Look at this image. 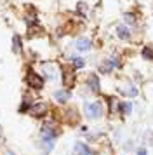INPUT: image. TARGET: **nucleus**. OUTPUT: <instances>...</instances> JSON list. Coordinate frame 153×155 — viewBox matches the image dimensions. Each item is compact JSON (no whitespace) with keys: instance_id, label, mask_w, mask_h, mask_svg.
<instances>
[{"instance_id":"nucleus-1","label":"nucleus","mask_w":153,"mask_h":155,"mask_svg":"<svg viewBox=\"0 0 153 155\" xmlns=\"http://www.w3.org/2000/svg\"><path fill=\"white\" fill-rule=\"evenodd\" d=\"M83 110H85V115L89 119H99L103 115V106H101V103H97V101H94V103H85Z\"/></svg>"},{"instance_id":"nucleus-2","label":"nucleus","mask_w":153,"mask_h":155,"mask_svg":"<svg viewBox=\"0 0 153 155\" xmlns=\"http://www.w3.org/2000/svg\"><path fill=\"white\" fill-rule=\"evenodd\" d=\"M26 82L30 87H35V89H40L44 85V78L37 73V71H28L26 73Z\"/></svg>"},{"instance_id":"nucleus-3","label":"nucleus","mask_w":153,"mask_h":155,"mask_svg":"<svg viewBox=\"0 0 153 155\" xmlns=\"http://www.w3.org/2000/svg\"><path fill=\"white\" fill-rule=\"evenodd\" d=\"M30 113L33 117H44L47 113V105L45 103H33V105L30 106Z\"/></svg>"},{"instance_id":"nucleus-4","label":"nucleus","mask_w":153,"mask_h":155,"mask_svg":"<svg viewBox=\"0 0 153 155\" xmlns=\"http://www.w3.org/2000/svg\"><path fill=\"white\" fill-rule=\"evenodd\" d=\"M75 152H76V155H94L92 153V150H90L85 143H75Z\"/></svg>"},{"instance_id":"nucleus-5","label":"nucleus","mask_w":153,"mask_h":155,"mask_svg":"<svg viewBox=\"0 0 153 155\" xmlns=\"http://www.w3.org/2000/svg\"><path fill=\"white\" fill-rule=\"evenodd\" d=\"M117 35L122 38V40H129L131 38V30L127 28L125 25H120V26H117Z\"/></svg>"},{"instance_id":"nucleus-6","label":"nucleus","mask_w":153,"mask_h":155,"mask_svg":"<svg viewBox=\"0 0 153 155\" xmlns=\"http://www.w3.org/2000/svg\"><path fill=\"white\" fill-rule=\"evenodd\" d=\"M87 85L90 87V91L92 92H99V78L96 75H89L87 78Z\"/></svg>"},{"instance_id":"nucleus-7","label":"nucleus","mask_w":153,"mask_h":155,"mask_svg":"<svg viewBox=\"0 0 153 155\" xmlns=\"http://www.w3.org/2000/svg\"><path fill=\"white\" fill-rule=\"evenodd\" d=\"M63 80H64V85H71L75 82V75H73V71L70 70V68L63 70Z\"/></svg>"},{"instance_id":"nucleus-8","label":"nucleus","mask_w":153,"mask_h":155,"mask_svg":"<svg viewBox=\"0 0 153 155\" xmlns=\"http://www.w3.org/2000/svg\"><path fill=\"white\" fill-rule=\"evenodd\" d=\"M54 98H56V101H57V103H66V101L70 99V92L66 91V89H61V91H56Z\"/></svg>"},{"instance_id":"nucleus-9","label":"nucleus","mask_w":153,"mask_h":155,"mask_svg":"<svg viewBox=\"0 0 153 155\" xmlns=\"http://www.w3.org/2000/svg\"><path fill=\"white\" fill-rule=\"evenodd\" d=\"M75 47L78 51H89L90 49V40L89 38H78L75 42Z\"/></svg>"},{"instance_id":"nucleus-10","label":"nucleus","mask_w":153,"mask_h":155,"mask_svg":"<svg viewBox=\"0 0 153 155\" xmlns=\"http://www.w3.org/2000/svg\"><path fill=\"white\" fill-rule=\"evenodd\" d=\"M44 71L47 73V77L54 78L56 73H57V68H56V64H50V63H45L44 64Z\"/></svg>"},{"instance_id":"nucleus-11","label":"nucleus","mask_w":153,"mask_h":155,"mask_svg":"<svg viewBox=\"0 0 153 155\" xmlns=\"http://www.w3.org/2000/svg\"><path fill=\"white\" fill-rule=\"evenodd\" d=\"M12 49L16 54H21V38L18 35H14V38H12Z\"/></svg>"},{"instance_id":"nucleus-12","label":"nucleus","mask_w":153,"mask_h":155,"mask_svg":"<svg viewBox=\"0 0 153 155\" xmlns=\"http://www.w3.org/2000/svg\"><path fill=\"white\" fill-rule=\"evenodd\" d=\"M124 92L127 94V96H131V98H134V96H138V89L134 87V85H127L124 89Z\"/></svg>"},{"instance_id":"nucleus-13","label":"nucleus","mask_w":153,"mask_h":155,"mask_svg":"<svg viewBox=\"0 0 153 155\" xmlns=\"http://www.w3.org/2000/svg\"><path fill=\"white\" fill-rule=\"evenodd\" d=\"M71 63H73V66H75L76 70H78V68H83V59L82 58H73V59H71Z\"/></svg>"},{"instance_id":"nucleus-14","label":"nucleus","mask_w":153,"mask_h":155,"mask_svg":"<svg viewBox=\"0 0 153 155\" xmlns=\"http://www.w3.org/2000/svg\"><path fill=\"white\" fill-rule=\"evenodd\" d=\"M141 54H143V58H146V59H153V51L150 49V47H145V49L141 51Z\"/></svg>"},{"instance_id":"nucleus-15","label":"nucleus","mask_w":153,"mask_h":155,"mask_svg":"<svg viewBox=\"0 0 153 155\" xmlns=\"http://www.w3.org/2000/svg\"><path fill=\"white\" fill-rule=\"evenodd\" d=\"M110 106H111V112H117V110H118V108H120L122 105L118 103V99L113 98V99H110Z\"/></svg>"},{"instance_id":"nucleus-16","label":"nucleus","mask_w":153,"mask_h":155,"mask_svg":"<svg viewBox=\"0 0 153 155\" xmlns=\"http://www.w3.org/2000/svg\"><path fill=\"white\" fill-rule=\"evenodd\" d=\"M120 110H122L124 113H131L132 112V105L131 103H124V105L120 106Z\"/></svg>"},{"instance_id":"nucleus-17","label":"nucleus","mask_w":153,"mask_h":155,"mask_svg":"<svg viewBox=\"0 0 153 155\" xmlns=\"http://www.w3.org/2000/svg\"><path fill=\"white\" fill-rule=\"evenodd\" d=\"M136 155H146V150L145 148H138L136 150Z\"/></svg>"},{"instance_id":"nucleus-18","label":"nucleus","mask_w":153,"mask_h":155,"mask_svg":"<svg viewBox=\"0 0 153 155\" xmlns=\"http://www.w3.org/2000/svg\"><path fill=\"white\" fill-rule=\"evenodd\" d=\"M7 155H16V153H14V152H7Z\"/></svg>"}]
</instances>
